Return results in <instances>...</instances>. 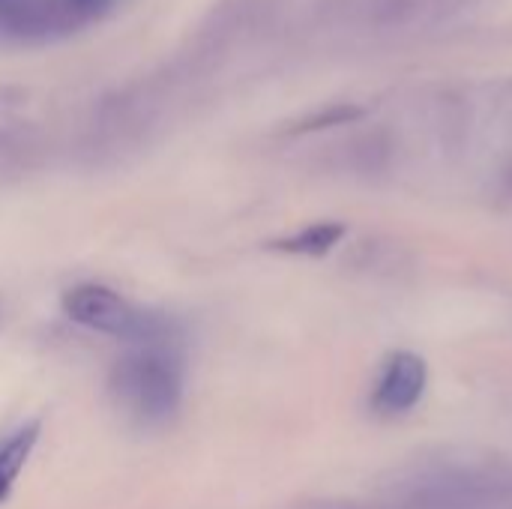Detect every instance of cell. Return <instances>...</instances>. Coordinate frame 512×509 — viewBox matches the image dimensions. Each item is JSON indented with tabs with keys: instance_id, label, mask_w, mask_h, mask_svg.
Segmentation results:
<instances>
[{
	"instance_id": "3957f363",
	"label": "cell",
	"mask_w": 512,
	"mask_h": 509,
	"mask_svg": "<svg viewBox=\"0 0 512 509\" xmlns=\"http://www.w3.org/2000/svg\"><path fill=\"white\" fill-rule=\"evenodd\" d=\"M429 369L426 360L411 351H396L384 360L375 387H372V408L384 417L408 414L426 393Z\"/></svg>"
},
{
	"instance_id": "7a4b0ae2",
	"label": "cell",
	"mask_w": 512,
	"mask_h": 509,
	"mask_svg": "<svg viewBox=\"0 0 512 509\" xmlns=\"http://www.w3.org/2000/svg\"><path fill=\"white\" fill-rule=\"evenodd\" d=\"M60 306L72 324L111 339H123L129 345L174 339V324L168 318L138 309L105 285H75L63 294Z\"/></svg>"
},
{
	"instance_id": "5b68a950",
	"label": "cell",
	"mask_w": 512,
	"mask_h": 509,
	"mask_svg": "<svg viewBox=\"0 0 512 509\" xmlns=\"http://www.w3.org/2000/svg\"><path fill=\"white\" fill-rule=\"evenodd\" d=\"M36 441H39V423L36 420L27 426H18L6 438H0V504L12 495V486H15L18 474L24 471Z\"/></svg>"
},
{
	"instance_id": "ba28073f",
	"label": "cell",
	"mask_w": 512,
	"mask_h": 509,
	"mask_svg": "<svg viewBox=\"0 0 512 509\" xmlns=\"http://www.w3.org/2000/svg\"><path fill=\"white\" fill-rule=\"evenodd\" d=\"M360 117V108H330L318 117H309L300 129H321V126H333V123H345V120H354Z\"/></svg>"
},
{
	"instance_id": "277c9868",
	"label": "cell",
	"mask_w": 512,
	"mask_h": 509,
	"mask_svg": "<svg viewBox=\"0 0 512 509\" xmlns=\"http://www.w3.org/2000/svg\"><path fill=\"white\" fill-rule=\"evenodd\" d=\"M0 30L18 39L60 36L54 0H0Z\"/></svg>"
},
{
	"instance_id": "52a82bcc",
	"label": "cell",
	"mask_w": 512,
	"mask_h": 509,
	"mask_svg": "<svg viewBox=\"0 0 512 509\" xmlns=\"http://www.w3.org/2000/svg\"><path fill=\"white\" fill-rule=\"evenodd\" d=\"M57 3V24H60V36L63 33H75L93 21H99L102 15H108L114 9L117 0H54Z\"/></svg>"
},
{
	"instance_id": "8992f818",
	"label": "cell",
	"mask_w": 512,
	"mask_h": 509,
	"mask_svg": "<svg viewBox=\"0 0 512 509\" xmlns=\"http://www.w3.org/2000/svg\"><path fill=\"white\" fill-rule=\"evenodd\" d=\"M345 237V225L342 222H315L291 237L273 240L270 249L285 252V255H306V258H321L327 255L339 240Z\"/></svg>"
},
{
	"instance_id": "6da1fadb",
	"label": "cell",
	"mask_w": 512,
	"mask_h": 509,
	"mask_svg": "<svg viewBox=\"0 0 512 509\" xmlns=\"http://www.w3.org/2000/svg\"><path fill=\"white\" fill-rule=\"evenodd\" d=\"M186 387V363L177 339L129 345V351L111 366L108 390L120 411L138 423L156 426L177 414Z\"/></svg>"
}]
</instances>
